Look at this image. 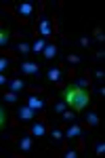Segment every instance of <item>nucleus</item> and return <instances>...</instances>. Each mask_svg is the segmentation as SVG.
<instances>
[{"instance_id": "obj_1", "label": "nucleus", "mask_w": 105, "mask_h": 158, "mask_svg": "<svg viewBox=\"0 0 105 158\" xmlns=\"http://www.w3.org/2000/svg\"><path fill=\"white\" fill-rule=\"evenodd\" d=\"M74 78H76V72L70 68V80H67V85L61 86V95L59 97L65 101V106L70 110H74L76 114H82L84 110H88L91 101H93V91L80 86Z\"/></svg>"}, {"instance_id": "obj_2", "label": "nucleus", "mask_w": 105, "mask_h": 158, "mask_svg": "<svg viewBox=\"0 0 105 158\" xmlns=\"http://www.w3.org/2000/svg\"><path fill=\"white\" fill-rule=\"evenodd\" d=\"M2 11H9L17 19V23L19 25H27V21H30V17L34 15L36 11V4L34 2H17V4H4V6H0Z\"/></svg>"}, {"instance_id": "obj_3", "label": "nucleus", "mask_w": 105, "mask_h": 158, "mask_svg": "<svg viewBox=\"0 0 105 158\" xmlns=\"http://www.w3.org/2000/svg\"><path fill=\"white\" fill-rule=\"evenodd\" d=\"M0 137L2 139H9V141H13L15 146L19 148V152L17 154H30L32 152V148H34V137L25 131L23 135H13V133H0Z\"/></svg>"}, {"instance_id": "obj_4", "label": "nucleus", "mask_w": 105, "mask_h": 158, "mask_svg": "<svg viewBox=\"0 0 105 158\" xmlns=\"http://www.w3.org/2000/svg\"><path fill=\"white\" fill-rule=\"evenodd\" d=\"M67 65L65 63H59V65H53V68H48L46 72V82L53 86H57V89H61V86L65 85V76H67Z\"/></svg>"}, {"instance_id": "obj_5", "label": "nucleus", "mask_w": 105, "mask_h": 158, "mask_svg": "<svg viewBox=\"0 0 105 158\" xmlns=\"http://www.w3.org/2000/svg\"><path fill=\"white\" fill-rule=\"evenodd\" d=\"M15 118H17V122H19V127L23 129V127H27L30 122H34L36 120V114L34 110L30 108V106H25V103H21V106H17V110H15V114H13Z\"/></svg>"}, {"instance_id": "obj_6", "label": "nucleus", "mask_w": 105, "mask_h": 158, "mask_svg": "<svg viewBox=\"0 0 105 158\" xmlns=\"http://www.w3.org/2000/svg\"><path fill=\"white\" fill-rule=\"evenodd\" d=\"M19 74L23 78H40L42 72H40V63H36L32 59H21L19 61Z\"/></svg>"}, {"instance_id": "obj_7", "label": "nucleus", "mask_w": 105, "mask_h": 158, "mask_svg": "<svg viewBox=\"0 0 105 158\" xmlns=\"http://www.w3.org/2000/svg\"><path fill=\"white\" fill-rule=\"evenodd\" d=\"M25 106H30L36 114H40V112L46 110V99L42 97V93H30L25 97Z\"/></svg>"}, {"instance_id": "obj_8", "label": "nucleus", "mask_w": 105, "mask_h": 158, "mask_svg": "<svg viewBox=\"0 0 105 158\" xmlns=\"http://www.w3.org/2000/svg\"><path fill=\"white\" fill-rule=\"evenodd\" d=\"M63 131H65V127H63V124H61V127H53V129H50V127H48V135H50V139H53V146L55 148H59V150H65V133H63Z\"/></svg>"}, {"instance_id": "obj_9", "label": "nucleus", "mask_w": 105, "mask_h": 158, "mask_svg": "<svg viewBox=\"0 0 105 158\" xmlns=\"http://www.w3.org/2000/svg\"><path fill=\"white\" fill-rule=\"evenodd\" d=\"M82 131H84V127H82V122H78V120L70 122V127H67V131H63V133H65V143H67V141H71V139H78V137L82 135Z\"/></svg>"}, {"instance_id": "obj_10", "label": "nucleus", "mask_w": 105, "mask_h": 158, "mask_svg": "<svg viewBox=\"0 0 105 158\" xmlns=\"http://www.w3.org/2000/svg\"><path fill=\"white\" fill-rule=\"evenodd\" d=\"M13 36H23L19 32H13V30H6L2 21H0V49H9V42H11Z\"/></svg>"}, {"instance_id": "obj_11", "label": "nucleus", "mask_w": 105, "mask_h": 158, "mask_svg": "<svg viewBox=\"0 0 105 158\" xmlns=\"http://www.w3.org/2000/svg\"><path fill=\"white\" fill-rule=\"evenodd\" d=\"M99 124H101V118H99V114L95 112V110H86V118H84V124L82 127H86V129H99Z\"/></svg>"}, {"instance_id": "obj_12", "label": "nucleus", "mask_w": 105, "mask_h": 158, "mask_svg": "<svg viewBox=\"0 0 105 158\" xmlns=\"http://www.w3.org/2000/svg\"><path fill=\"white\" fill-rule=\"evenodd\" d=\"M6 89L9 91H13V93H23V91H27V82H25L23 78H9V85H6Z\"/></svg>"}, {"instance_id": "obj_13", "label": "nucleus", "mask_w": 105, "mask_h": 158, "mask_svg": "<svg viewBox=\"0 0 105 158\" xmlns=\"http://www.w3.org/2000/svg\"><path fill=\"white\" fill-rule=\"evenodd\" d=\"M13 51H15L21 59H27V57L32 55V44H30V42H25V40H19V42L13 47Z\"/></svg>"}, {"instance_id": "obj_14", "label": "nucleus", "mask_w": 105, "mask_h": 158, "mask_svg": "<svg viewBox=\"0 0 105 158\" xmlns=\"http://www.w3.org/2000/svg\"><path fill=\"white\" fill-rule=\"evenodd\" d=\"M57 55H59L57 42H46V47H44V51H42V59L44 61H53V59H57Z\"/></svg>"}, {"instance_id": "obj_15", "label": "nucleus", "mask_w": 105, "mask_h": 158, "mask_svg": "<svg viewBox=\"0 0 105 158\" xmlns=\"http://www.w3.org/2000/svg\"><path fill=\"white\" fill-rule=\"evenodd\" d=\"M9 124H11V112L4 108V106H0V133H2Z\"/></svg>"}, {"instance_id": "obj_16", "label": "nucleus", "mask_w": 105, "mask_h": 158, "mask_svg": "<svg viewBox=\"0 0 105 158\" xmlns=\"http://www.w3.org/2000/svg\"><path fill=\"white\" fill-rule=\"evenodd\" d=\"M44 47H46V40L40 38V36H36L34 38V44H32V53H34V55H42Z\"/></svg>"}, {"instance_id": "obj_17", "label": "nucleus", "mask_w": 105, "mask_h": 158, "mask_svg": "<svg viewBox=\"0 0 105 158\" xmlns=\"http://www.w3.org/2000/svg\"><path fill=\"white\" fill-rule=\"evenodd\" d=\"M53 154H55V156H63V158H78L80 156V152H78L76 148H74V150H67V148H65V150H55Z\"/></svg>"}, {"instance_id": "obj_18", "label": "nucleus", "mask_w": 105, "mask_h": 158, "mask_svg": "<svg viewBox=\"0 0 105 158\" xmlns=\"http://www.w3.org/2000/svg\"><path fill=\"white\" fill-rule=\"evenodd\" d=\"M11 63H13V59L9 55H0V74L9 72V70H11Z\"/></svg>"}, {"instance_id": "obj_19", "label": "nucleus", "mask_w": 105, "mask_h": 158, "mask_svg": "<svg viewBox=\"0 0 105 158\" xmlns=\"http://www.w3.org/2000/svg\"><path fill=\"white\" fill-rule=\"evenodd\" d=\"M2 101H4V103H17V101H19V93H13V91H4V93H2Z\"/></svg>"}, {"instance_id": "obj_20", "label": "nucleus", "mask_w": 105, "mask_h": 158, "mask_svg": "<svg viewBox=\"0 0 105 158\" xmlns=\"http://www.w3.org/2000/svg\"><path fill=\"white\" fill-rule=\"evenodd\" d=\"M93 40L97 42V44H103L105 42V34H103V27H93Z\"/></svg>"}, {"instance_id": "obj_21", "label": "nucleus", "mask_w": 105, "mask_h": 158, "mask_svg": "<svg viewBox=\"0 0 105 158\" xmlns=\"http://www.w3.org/2000/svg\"><path fill=\"white\" fill-rule=\"evenodd\" d=\"M61 118H63V122H74V120H78V114L67 108L65 112H61Z\"/></svg>"}, {"instance_id": "obj_22", "label": "nucleus", "mask_w": 105, "mask_h": 158, "mask_svg": "<svg viewBox=\"0 0 105 158\" xmlns=\"http://www.w3.org/2000/svg\"><path fill=\"white\" fill-rule=\"evenodd\" d=\"M65 110H67V106H65L63 99H57V101L53 103V112H55V114H61V112H65Z\"/></svg>"}, {"instance_id": "obj_23", "label": "nucleus", "mask_w": 105, "mask_h": 158, "mask_svg": "<svg viewBox=\"0 0 105 158\" xmlns=\"http://www.w3.org/2000/svg\"><path fill=\"white\" fill-rule=\"evenodd\" d=\"M78 44H80L82 49H93V47H91V44H93V40H91L88 36H80V38H78Z\"/></svg>"}, {"instance_id": "obj_24", "label": "nucleus", "mask_w": 105, "mask_h": 158, "mask_svg": "<svg viewBox=\"0 0 105 158\" xmlns=\"http://www.w3.org/2000/svg\"><path fill=\"white\" fill-rule=\"evenodd\" d=\"M95 154L97 156H103L105 154V141L101 139V141H95Z\"/></svg>"}, {"instance_id": "obj_25", "label": "nucleus", "mask_w": 105, "mask_h": 158, "mask_svg": "<svg viewBox=\"0 0 105 158\" xmlns=\"http://www.w3.org/2000/svg\"><path fill=\"white\" fill-rule=\"evenodd\" d=\"M65 63H82V57L78 53H70V55L65 57Z\"/></svg>"}, {"instance_id": "obj_26", "label": "nucleus", "mask_w": 105, "mask_h": 158, "mask_svg": "<svg viewBox=\"0 0 105 158\" xmlns=\"http://www.w3.org/2000/svg\"><path fill=\"white\" fill-rule=\"evenodd\" d=\"M91 76H95L97 80H101V82H103V78H105V72L101 70V68H97V70H95V74H91Z\"/></svg>"}, {"instance_id": "obj_27", "label": "nucleus", "mask_w": 105, "mask_h": 158, "mask_svg": "<svg viewBox=\"0 0 105 158\" xmlns=\"http://www.w3.org/2000/svg\"><path fill=\"white\" fill-rule=\"evenodd\" d=\"M103 57H105V51L103 49H101V51H95V53H93V61H101Z\"/></svg>"}, {"instance_id": "obj_28", "label": "nucleus", "mask_w": 105, "mask_h": 158, "mask_svg": "<svg viewBox=\"0 0 105 158\" xmlns=\"http://www.w3.org/2000/svg\"><path fill=\"white\" fill-rule=\"evenodd\" d=\"M97 95H99V97H97V99H101V101H103V99H105V86H103V85L99 86V91H97Z\"/></svg>"}]
</instances>
